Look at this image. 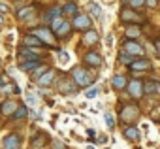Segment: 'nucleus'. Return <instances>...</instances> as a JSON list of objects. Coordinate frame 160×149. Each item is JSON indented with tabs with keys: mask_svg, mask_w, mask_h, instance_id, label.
I'll use <instances>...</instances> for the list:
<instances>
[{
	"mask_svg": "<svg viewBox=\"0 0 160 149\" xmlns=\"http://www.w3.org/2000/svg\"><path fill=\"white\" fill-rule=\"evenodd\" d=\"M32 12H34V8H32V6H30V8H25V10H21V12H19V19H28Z\"/></svg>",
	"mask_w": 160,
	"mask_h": 149,
	"instance_id": "27",
	"label": "nucleus"
},
{
	"mask_svg": "<svg viewBox=\"0 0 160 149\" xmlns=\"http://www.w3.org/2000/svg\"><path fill=\"white\" fill-rule=\"evenodd\" d=\"M19 55H21V57H25V59H27V62H30V60H40L38 53H36V51H32L30 47H25V45L19 49Z\"/></svg>",
	"mask_w": 160,
	"mask_h": 149,
	"instance_id": "9",
	"label": "nucleus"
},
{
	"mask_svg": "<svg viewBox=\"0 0 160 149\" xmlns=\"http://www.w3.org/2000/svg\"><path fill=\"white\" fill-rule=\"evenodd\" d=\"M130 6H132V8H139V6H145V0H130Z\"/></svg>",
	"mask_w": 160,
	"mask_h": 149,
	"instance_id": "32",
	"label": "nucleus"
},
{
	"mask_svg": "<svg viewBox=\"0 0 160 149\" xmlns=\"http://www.w3.org/2000/svg\"><path fill=\"white\" fill-rule=\"evenodd\" d=\"M27 102H28L30 106H34V104H36V96H32V95H27Z\"/></svg>",
	"mask_w": 160,
	"mask_h": 149,
	"instance_id": "35",
	"label": "nucleus"
},
{
	"mask_svg": "<svg viewBox=\"0 0 160 149\" xmlns=\"http://www.w3.org/2000/svg\"><path fill=\"white\" fill-rule=\"evenodd\" d=\"M96 42H98V34H96V30L91 28V30H87V32L83 34V44H85V45H94Z\"/></svg>",
	"mask_w": 160,
	"mask_h": 149,
	"instance_id": "11",
	"label": "nucleus"
},
{
	"mask_svg": "<svg viewBox=\"0 0 160 149\" xmlns=\"http://www.w3.org/2000/svg\"><path fill=\"white\" fill-rule=\"evenodd\" d=\"M23 44H25V47H38V45H43L36 36H32V34H27L25 38H23Z\"/></svg>",
	"mask_w": 160,
	"mask_h": 149,
	"instance_id": "16",
	"label": "nucleus"
},
{
	"mask_svg": "<svg viewBox=\"0 0 160 149\" xmlns=\"http://www.w3.org/2000/svg\"><path fill=\"white\" fill-rule=\"evenodd\" d=\"M60 12L62 13H68V15H77V6H75V2H68Z\"/></svg>",
	"mask_w": 160,
	"mask_h": 149,
	"instance_id": "19",
	"label": "nucleus"
},
{
	"mask_svg": "<svg viewBox=\"0 0 160 149\" xmlns=\"http://www.w3.org/2000/svg\"><path fill=\"white\" fill-rule=\"evenodd\" d=\"M124 53H126V55L130 53V57H132V55H143V47H141L139 44L128 40V42L124 44Z\"/></svg>",
	"mask_w": 160,
	"mask_h": 149,
	"instance_id": "4",
	"label": "nucleus"
},
{
	"mask_svg": "<svg viewBox=\"0 0 160 149\" xmlns=\"http://www.w3.org/2000/svg\"><path fill=\"white\" fill-rule=\"evenodd\" d=\"M60 89H62V91H64V93H68V89H73V85H72V83H70V85H68V83H66V81H62V83H60Z\"/></svg>",
	"mask_w": 160,
	"mask_h": 149,
	"instance_id": "34",
	"label": "nucleus"
},
{
	"mask_svg": "<svg viewBox=\"0 0 160 149\" xmlns=\"http://www.w3.org/2000/svg\"><path fill=\"white\" fill-rule=\"evenodd\" d=\"M145 4H149V6H156V0H145Z\"/></svg>",
	"mask_w": 160,
	"mask_h": 149,
	"instance_id": "38",
	"label": "nucleus"
},
{
	"mask_svg": "<svg viewBox=\"0 0 160 149\" xmlns=\"http://www.w3.org/2000/svg\"><path fill=\"white\" fill-rule=\"evenodd\" d=\"M58 57H60V64H66V62L70 60V55H68L66 51H60V55H58Z\"/></svg>",
	"mask_w": 160,
	"mask_h": 149,
	"instance_id": "31",
	"label": "nucleus"
},
{
	"mask_svg": "<svg viewBox=\"0 0 160 149\" xmlns=\"http://www.w3.org/2000/svg\"><path fill=\"white\" fill-rule=\"evenodd\" d=\"M60 13H62V12H60L58 8H53V10H49V12L45 13V21H53V19H57Z\"/></svg>",
	"mask_w": 160,
	"mask_h": 149,
	"instance_id": "23",
	"label": "nucleus"
},
{
	"mask_svg": "<svg viewBox=\"0 0 160 149\" xmlns=\"http://www.w3.org/2000/svg\"><path fill=\"white\" fill-rule=\"evenodd\" d=\"M72 76H73L75 83L81 85V87H87V85L92 83V76H89V72H85V70H81V68H75Z\"/></svg>",
	"mask_w": 160,
	"mask_h": 149,
	"instance_id": "1",
	"label": "nucleus"
},
{
	"mask_svg": "<svg viewBox=\"0 0 160 149\" xmlns=\"http://www.w3.org/2000/svg\"><path fill=\"white\" fill-rule=\"evenodd\" d=\"M87 149H94V147H92V145H87Z\"/></svg>",
	"mask_w": 160,
	"mask_h": 149,
	"instance_id": "41",
	"label": "nucleus"
},
{
	"mask_svg": "<svg viewBox=\"0 0 160 149\" xmlns=\"http://www.w3.org/2000/svg\"><path fill=\"white\" fill-rule=\"evenodd\" d=\"M0 25H2V17H0Z\"/></svg>",
	"mask_w": 160,
	"mask_h": 149,
	"instance_id": "42",
	"label": "nucleus"
},
{
	"mask_svg": "<svg viewBox=\"0 0 160 149\" xmlns=\"http://www.w3.org/2000/svg\"><path fill=\"white\" fill-rule=\"evenodd\" d=\"M136 117H138V108L136 106H126L122 110V119L124 121H134Z\"/></svg>",
	"mask_w": 160,
	"mask_h": 149,
	"instance_id": "13",
	"label": "nucleus"
},
{
	"mask_svg": "<svg viewBox=\"0 0 160 149\" xmlns=\"http://www.w3.org/2000/svg\"><path fill=\"white\" fill-rule=\"evenodd\" d=\"M160 91V83L158 81H145L141 83V93L145 95H156Z\"/></svg>",
	"mask_w": 160,
	"mask_h": 149,
	"instance_id": "7",
	"label": "nucleus"
},
{
	"mask_svg": "<svg viewBox=\"0 0 160 149\" xmlns=\"http://www.w3.org/2000/svg\"><path fill=\"white\" fill-rule=\"evenodd\" d=\"M17 110V102H13V100H6V102H2V111L4 115H12L13 111Z\"/></svg>",
	"mask_w": 160,
	"mask_h": 149,
	"instance_id": "15",
	"label": "nucleus"
},
{
	"mask_svg": "<svg viewBox=\"0 0 160 149\" xmlns=\"http://www.w3.org/2000/svg\"><path fill=\"white\" fill-rule=\"evenodd\" d=\"M53 78H55V72H53V70H47V72L43 74V76L38 80V83H40V85H47V83H49Z\"/></svg>",
	"mask_w": 160,
	"mask_h": 149,
	"instance_id": "18",
	"label": "nucleus"
},
{
	"mask_svg": "<svg viewBox=\"0 0 160 149\" xmlns=\"http://www.w3.org/2000/svg\"><path fill=\"white\" fill-rule=\"evenodd\" d=\"M91 17L87 15V13H77L75 15V19H73V27L75 28H79V30H91Z\"/></svg>",
	"mask_w": 160,
	"mask_h": 149,
	"instance_id": "2",
	"label": "nucleus"
},
{
	"mask_svg": "<svg viewBox=\"0 0 160 149\" xmlns=\"http://www.w3.org/2000/svg\"><path fill=\"white\" fill-rule=\"evenodd\" d=\"M68 32H70V23H64V21H62V25L55 30V34H57V36H66Z\"/></svg>",
	"mask_w": 160,
	"mask_h": 149,
	"instance_id": "22",
	"label": "nucleus"
},
{
	"mask_svg": "<svg viewBox=\"0 0 160 149\" xmlns=\"http://www.w3.org/2000/svg\"><path fill=\"white\" fill-rule=\"evenodd\" d=\"M126 36H128V38H138V36H139V27H134V25L128 27V28H126Z\"/></svg>",
	"mask_w": 160,
	"mask_h": 149,
	"instance_id": "24",
	"label": "nucleus"
},
{
	"mask_svg": "<svg viewBox=\"0 0 160 149\" xmlns=\"http://www.w3.org/2000/svg\"><path fill=\"white\" fill-rule=\"evenodd\" d=\"M111 85H113L115 89H124V87H126V80H124L122 76H115V78L111 80Z\"/></svg>",
	"mask_w": 160,
	"mask_h": 149,
	"instance_id": "20",
	"label": "nucleus"
},
{
	"mask_svg": "<svg viewBox=\"0 0 160 149\" xmlns=\"http://www.w3.org/2000/svg\"><path fill=\"white\" fill-rule=\"evenodd\" d=\"M128 93L132 95V96H141V81H138V80H132L130 83H128Z\"/></svg>",
	"mask_w": 160,
	"mask_h": 149,
	"instance_id": "12",
	"label": "nucleus"
},
{
	"mask_svg": "<svg viewBox=\"0 0 160 149\" xmlns=\"http://www.w3.org/2000/svg\"><path fill=\"white\" fill-rule=\"evenodd\" d=\"M119 60H121V62H124V64H132L136 59H134V57H130V55H126V53H121V55H119Z\"/></svg>",
	"mask_w": 160,
	"mask_h": 149,
	"instance_id": "28",
	"label": "nucleus"
},
{
	"mask_svg": "<svg viewBox=\"0 0 160 149\" xmlns=\"http://www.w3.org/2000/svg\"><path fill=\"white\" fill-rule=\"evenodd\" d=\"M89 13H91L94 19H98V21H102V17H104V12H102V8H100L96 2H91V4H89Z\"/></svg>",
	"mask_w": 160,
	"mask_h": 149,
	"instance_id": "14",
	"label": "nucleus"
},
{
	"mask_svg": "<svg viewBox=\"0 0 160 149\" xmlns=\"http://www.w3.org/2000/svg\"><path fill=\"white\" fill-rule=\"evenodd\" d=\"M98 91H100V87H96V85H92V87H91V89H89V91L85 93V96H87V98H94V96L98 95Z\"/></svg>",
	"mask_w": 160,
	"mask_h": 149,
	"instance_id": "29",
	"label": "nucleus"
},
{
	"mask_svg": "<svg viewBox=\"0 0 160 149\" xmlns=\"http://www.w3.org/2000/svg\"><path fill=\"white\" fill-rule=\"evenodd\" d=\"M87 136H89V138H94V130H92V128H89V130H87Z\"/></svg>",
	"mask_w": 160,
	"mask_h": 149,
	"instance_id": "37",
	"label": "nucleus"
},
{
	"mask_svg": "<svg viewBox=\"0 0 160 149\" xmlns=\"http://www.w3.org/2000/svg\"><path fill=\"white\" fill-rule=\"evenodd\" d=\"M0 12H2V13H8V12H10V8H8L6 4H2V2H0Z\"/></svg>",
	"mask_w": 160,
	"mask_h": 149,
	"instance_id": "36",
	"label": "nucleus"
},
{
	"mask_svg": "<svg viewBox=\"0 0 160 149\" xmlns=\"http://www.w3.org/2000/svg\"><path fill=\"white\" fill-rule=\"evenodd\" d=\"M0 64H2V62H0Z\"/></svg>",
	"mask_w": 160,
	"mask_h": 149,
	"instance_id": "43",
	"label": "nucleus"
},
{
	"mask_svg": "<svg viewBox=\"0 0 160 149\" xmlns=\"http://www.w3.org/2000/svg\"><path fill=\"white\" fill-rule=\"evenodd\" d=\"M47 70H49V68H47V66H38V68H36V70H34V80H40V78H42V76H43V74H45V72H47Z\"/></svg>",
	"mask_w": 160,
	"mask_h": 149,
	"instance_id": "26",
	"label": "nucleus"
},
{
	"mask_svg": "<svg viewBox=\"0 0 160 149\" xmlns=\"http://www.w3.org/2000/svg\"><path fill=\"white\" fill-rule=\"evenodd\" d=\"M55 149H66V147H64L60 141H57V143H55Z\"/></svg>",
	"mask_w": 160,
	"mask_h": 149,
	"instance_id": "39",
	"label": "nucleus"
},
{
	"mask_svg": "<svg viewBox=\"0 0 160 149\" xmlns=\"http://www.w3.org/2000/svg\"><path fill=\"white\" fill-rule=\"evenodd\" d=\"M28 115V110L25 108V106H17V110L12 113V117H13V121H21L23 117H27Z\"/></svg>",
	"mask_w": 160,
	"mask_h": 149,
	"instance_id": "17",
	"label": "nucleus"
},
{
	"mask_svg": "<svg viewBox=\"0 0 160 149\" xmlns=\"http://www.w3.org/2000/svg\"><path fill=\"white\" fill-rule=\"evenodd\" d=\"M106 125H108L109 128H113V126H115V119H113V115H111V113H106Z\"/></svg>",
	"mask_w": 160,
	"mask_h": 149,
	"instance_id": "30",
	"label": "nucleus"
},
{
	"mask_svg": "<svg viewBox=\"0 0 160 149\" xmlns=\"http://www.w3.org/2000/svg\"><path fill=\"white\" fill-rule=\"evenodd\" d=\"M121 19H122V21H136V23H141V21H143L141 15H138L134 10H128V8H124V10L121 12Z\"/></svg>",
	"mask_w": 160,
	"mask_h": 149,
	"instance_id": "6",
	"label": "nucleus"
},
{
	"mask_svg": "<svg viewBox=\"0 0 160 149\" xmlns=\"http://www.w3.org/2000/svg\"><path fill=\"white\" fill-rule=\"evenodd\" d=\"M151 68V62L147 59H139V60H134L130 64V70L132 72H139V70H149Z\"/></svg>",
	"mask_w": 160,
	"mask_h": 149,
	"instance_id": "10",
	"label": "nucleus"
},
{
	"mask_svg": "<svg viewBox=\"0 0 160 149\" xmlns=\"http://www.w3.org/2000/svg\"><path fill=\"white\" fill-rule=\"evenodd\" d=\"M60 25H62V21H60V19H58V17H57V19H53V21H51V28H53V30H57V28H58V27H60Z\"/></svg>",
	"mask_w": 160,
	"mask_h": 149,
	"instance_id": "33",
	"label": "nucleus"
},
{
	"mask_svg": "<svg viewBox=\"0 0 160 149\" xmlns=\"http://www.w3.org/2000/svg\"><path fill=\"white\" fill-rule=\"evenodd\" d=\"M2 87H4V78L0 76V89H2Z\"/></svg>",
	"mask_w": 160,
	"mask_h": 149,
	"instance_id": "40",
	"label": "nucleus"
},
{
	"mask_svg": "<svg viewBox=\"0 0 160 149\" xmlns=\"http://www.w3.org/2000/svg\"><path fill=\"white\" fill-rule=\"evenodd\" d=\"M19 143H21V138L17 134H8L4 138V149H19Z\"/></svg>",
	"mask_w": 160,
	"mask_h": 149,
	"instance_id": "5",
	"label": "nucleus"
},
{
	"mask_svg": "<svg viewBox=\"0 0 160 149\" xmlns=\"http://www.w3.org/2000/svg\"><path fill=\"white\" fill-rule=\"evenodd\" d=\"M124 136H126L128 140H139V132H138V128H134V126L126 128V130H124Z\"/></svg>",
	"mask_w": 160,
	"mask_h": 149,
	"instance_id": "21",
	"label": "nucleus"
},
{
	"mask_svg": "<svg viewBox=\"0 0 160 149\" xmlns=\"http://www.w3.org/2000/svg\"><path fill=\"white\" fill-rule=\"evenodd\" d=\"M85 64H89V66H100L102 64V55L100 53H87L85 55Z\"/></svg>",
	"mask_w": 160,
	"mask_h": 149,
	"instance_id": "8",
	"label": "nucleus"
},
{
	"mask_svg": "<svg viewBox=\"0 0 160 149\" xmlns=\"http://www.w3.org/2000/svg\"><path fill=\"white\" fill-rule=\"evenodd\" d=\"M32 36H36L43 45H51V44H53V36H51V32H49L47 28H36V30L32 32Z\"/></svg>",
	"mask_w": 160,
	"mask_h": 149,
	"instance_id": "3",
	"label": "nucleus"
},
{
	"mask_svg": "<svg viewBox=\"0 0 160 149\" xmlns=\"http://www.w3.org/2000/svg\"><path fill=\"white\" fill-rule=\"evenodd\" d=\"M38 66H40V60H30V62H23L21 64L23 70H36Z\"/></svg>",
	"mask_w": 160,
	"mask_h": 149,
	"instance_id": "25",
	"label": "nucleus"
}]
</instances>
